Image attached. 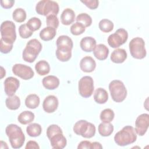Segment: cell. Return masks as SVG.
Returning a JSON list of instances; mask_svg holds the SVG:
<instances>
[{
  "label": "cell",
  "mask_w": 149,
  "mask_h": 149,
  "mask_svg": "<svg viewBox=\"0 0 149 149\" xmlns=\"http://www.w3.org/2000/svg\"><path fill=\"white\" fill-rule=\"evenodd\" d=\"M56 56L61 62H67L72 57V49L73 47L72 40L68 36H59L56 41Z\"/></svg>",
  "instance_id": "1"
},
{
  "label": "cell",
  "mask_w": 149,
  "mask_h": 149,
  "mask_svg": "<svg viewBox=\"0 0 149 149\" xmlns=\"http://www.w3.org/2000/svg\"><path fill=\"white\" fill-rule=\"evenodd\" d=\"M5 133L13 148H20L23 146L25 136L20 127L16 124H9L5 129Z\"/></svg>",
  "instance_id": "2"
},
{
  "label": "cell",
  "mask_w": 149,
  "mask_h": 149,
  "mask_svg": "<svg viewBox=\"0 0 149 149\" xmlns=\"http://www.w3.org/2000/svg\"><path fill=\"white\" fill-rule=\"evenodd\" d=\"M137 139V133L132 126H126L117 132L114 136L115 143L119 146H126L134 143Z\"/></svg>",
  "instance_id": "3"
},
{
  "label": "cell",
  "mask_w": 149,
  "mask_h": 149,
  "mask_svg": "<svg viewBox=\"0 0 149 149\" xmlns=\"http://www.w3.org/2000/svg\"><path fill=\"white\" fill-rule=\"evenodd\" d=\"M42 49V44L37 39L29 40L22 52L23 60L29 63L33 62Z\"/></svg>",
  "instance_id": "4"
},
{
  "label": "cell",
  "mask_w": 149,
  "mask_h": 149,
  "mask_svg": "<svg viewBox=\"0 0 149 149\" xmlns=\"http://www.w3.org/2000/svg\"><path fill=\"white\" fill-rule=\"evenodd\" d=\"M109 90L112 99L116 102L123 101L127 96V90L123 83L119 80H113L109 84Z\"/></svg>",
  "instance_id": "5"
},
{
  "label": "cell",
  "mask_w": 149,
  "mask_h": 149,
  "mask_svg": "<svg viewBox=\"0 0 149 149\" xmlns=\"http://www.w3.org/2000/svg\"><path fill=\"white\" fill-rule=\"evenodd\" d=\"M73 130L76 134L87 139L93 137L96 131L95 125L86 120H80L76 122Z\"/></svg>",
  "instance_id": "6"
},
{
  "label": "cell",
  "mask_w": 149,
  "mask_h": 149,
  "mask_svg": "<svg viewBox=\"0 0 149 149\" xmlns=\"http://www.w3.org/2000/svg\"><path fill=\"white\" fill-rule=\"evenodd\" d=\"M59 10L58 3L54 1L42 0L36 6V12L40 15L48 16L51 15H57Z\"/></svg>",
  "instance_id": "7"
},
{
  "label": "cell",
  "mask_w": 149,
  "mask_h": 149,
  "mask_svg": "<svg viewBox=\"0 0 149 149\" xmlns=\"http://www.w3.org/2000/svg\"><path fill=\"white\" fill-rule=\"evenodd\" d=\"M129 51L133 58L142 59L146 56L147 52L145 48V42L141 37L133 38L129 44Z\"/></svg>",
  "instance_id": "8"
},
{
  "label": "cell",
  "mask_w": 149,
  "mask_h": 149,
  "mask_svg": "<svg viewBox=\"0 0 149 149\" xmlns=\"http://www.w3.org/2000/svg\"><path fill=\"white\" fill-rule=\"evenodd\" d=\"M1 38L5 42L13 44L16 39V26L10 20L3 22L0 27Z\"/></svg>",
  "instance_id": "9"
},
{
  "label": "cell",
  "mask_w": 149,
  "mask_h": 149,
  "mask_svg": "<svg viewBox=\"0 0 149 149\" xmlns=\"http://www.w3.org/2000/svg\"><path fill=\"white\" fill-rule=\"evenodd\" d=\"M78 89L80 95L84 98H88L93 93L94 86L93 78L89 76L82 77L79 81Z\"/></svg>",
  "instance_id": "10"
},
{
  "label": "cell",
  "mask_w": 149,
  "mask_h": 149,
  "mask_svg": "<svg viewBox=\"0 0 149 149\" xmlns=\"http://www.w3.org/2000/svg\"><path fill=\"white\" fill-rule=\"evenodd\" d=\"M128 38L127 31L122 28L118 29L114 33L109 36L108 43L109 45L113 48L119 47L125 44Z\"/></svg>",
  "instance_id": "11"
},
{
  "label": "cell",
  "mask_w": 149,
  "mask_h": 149,
  "mask_svg": "<svg viewBox=\"0 0 149 149\" xmlns=\"http://www.w3.org/2000/svg\"><path fill=\"white\" fill-rule=\"evenodd\" d=\"M12 72L15 75L25 80L31 79L34 74L31 67L21 63L15 64L12 67Z\"/></svg>",
  "instance_id": "12"
},
{
  "label": "cell",
  "mask_w": 149,
  "mask_h": 149,
  "mask_svg": "<svg viewBox=\"0 0 149 149\" xmlns=\"http://www.w3.org/2000/svg\"><path fill=\"white\" fill-rule=\"evenodd\" d=\"M149 126V115L148 113H142L136 118L135 121V131L136 133L140 136H144L147 131Z\"/></svg>",
  "instance_id": "13"
},
{
  "label": "cell",
  "mask_w": 149,
  "mask_h": 149,
  "mask_svg": "<svg viewBox=\"0 0 149 149\" xmlns=\"http://www.w3.org/2000/svg\"><path fill=\"white\" fill-rule=\"evenodd\" d=\"M20 86L19 80L14 77H8L4 81V90L6 94L9 96H13L17 90Z\"/></svg>",
  "instance_id": "14"
},
{
  "label": "cell",
  "mask_w": 149,
  "mask_h": 149,
  "mask_svg": "<svg viewBox=\"0 0 149 149\" xmlns=\"http://www.w3.org/2000/svg\"><path fill=\"white\" fill-rule=\"evenodd\" d=\"M59 105V101L57 97L53 95H49L45 97L42 103L44 111L47 113H53L55 112Z\"/></svg>",
  "instance_id": "15"
},
{
  "label": "cell",
  "mask_w": 149,
  "mask_h": 149,
  "mask_svg": "<svg viewBox=\"0 0 149 149\" xmlns=\"http://www.w3.org/2000/svg\"><path fill=\"white\" fill-rule=\"evenodd\" d=\"M49 140L52 147L55 149H62L66 147L67 144L66 139L63 136V133H56L51 136Z\"/></svg>",
  "instance_id": "16"
},
{
  "label": "cell",
  "mask_w": 149,
  "mask_h": 149,
  "mask_svg": "<svg viewBox=\"0 0 149 149\" xmlns=\"http://www.w3.org/2000/svg\"><path fill=\"white\" fill-rule=\"evenodd\" d=\"M80 68L84 72L91 73L95 70L96 62L92 57L86 56L81 59L80 62Z\"/></svg>",
  "instance_id": "17"
},
{
  "label": "cell",
  "mask_w": 149,
  "mask_h": 149,
  "mask_svg": "<svg viewBox=\"0 0 149 149\" xmlns=\"http://www.w3.org/2000/svg\"><path fill=\"white\" fill-rule=\"evenodd\" d=\"M96 45V40L92 37H85L81 40L80 42L81 49L87 52L93 51Z\"/></svg>",
  "instance_id": "18"
},
{
  "label": "cell",
  "mask_w": 149,
  "mask_h": 149,
  "mask_svg": "<svg viewBox=\"0 0 149 149\" xmlns=\"http://www.w3.org/2000/svg\"><path fill=\"white\" fill-rule=\"evenodd\" d=\"M42 83L46 89L55 90L59 85V79L55 76L49 75L43 78Z\"/></svg>",
  "instance_id": "19"
},
{
  "label": "cell",
  "mask_w": 149,
  "mask_h": 149,
  "mask_svg": "<svg viewBox=\"0 0 149 149\" xmlns=\"http://www.w3.org/2000/svg\"><path fill=\"white\" fill-rule=\"evenodd\" d=\"M109 51L108 48L103 44H99L96 45L93 50L94 56L98 60L103 61L107 58Z\"/></svg>",
  "instance_id": "20"
},
{
  "label": "cell",
  "mask_w": 149,
  "mask_h": 149,
  "mask_svg": "<svg viewBox=\"0 0 149 149\" xmlns=\"http://www.w3.org/2000/svg\"><path fill=\"white\" fill-rule=\"evenodd\" d=\"M127 56V52L125 49L117 48L112 52L110 58L111 61L113 63H122L126 59Z\"/></svg>",
  "instance_id": "21"
},
{
  "label": "cell",
  "mask_w": 149,
  "mask_h": 149,
  "mask_svg": "<svg viewBox=\"0 0 149 149\" xmlns=\"http://www.w3.org/2000/svg\"><path fill=\"white\" fill-rule=\"evenodd\" d=\"M75 19V13L70 8H66L63 10L61 15V23L65 26L72 24Z\"/></svg>",
  "instance_id": "22"
},
{
  "label": "cell",
  "mask_w": 149,
  "mask_h": 149,
  "mask_svg": "<svg viewBox=\"0 0 149 149\" xmlns=\"http://www.w3.org/2000/svg\"><path fill=\"white\" fill-rule=\"evenodd\" d=\"M94 100L97 104H105L108 100V94L104 88H98L94 92Z\"/></svg>",
  "instance_id": "23"
},
{
  "label": "cell",
  "mask_w": 149,
  "mask_h": 149,
  "mask_svg": "<svg viewBox=\"0 0 149 149\" xmlns=\"http://www.w3.org/2000/svg\"><path fill=\"white\" fill-rule=\"evenodd\" d=\"M56 29L51 27H46L42 29L40 32V38L45 41L52 40L56 36Z\"/></svg>",
  "instance_id": "24"
},
{
  "label": "cell",
  "mask_w": 149,
  "mask_h": 149,
  "mask_svg": "<svg viewBox=\"0 0 149 149\" xmlns=\"http://www.w3.org/2000/svg\"><path fill=\"white\" fill-rule=\"evenodd\" d=\"M35 69L39 75L44 76L49 73L50 66L46 61L41 60L36 63Z\"/></svg>",
  "instance_id": "25"
},
{
  "label": "cell",
  "mask_w": 149,
  "mask_h": 149,
  "mask_svg": "<svg viewBox=\"0 0 149 149\" xmlns=\"http://www.w3.org/2000/svg\"><path fill=\"white\" fill-rule=\"evenodd\" d=\"M40 102V98L36 94H29L25 99V105L30 109H36L39 106Z\"/></svg>",
  "instance_id": "26"
},
{
  "label": "cell",
  "mask_w": 149,
  "mask_h": 149,
  "mask_svg": "<svg viewBox=\"0 0 149 149\" xmlns=\"http://www.w3.org/2000/svg\"><path fill=\"white\" fill-rule=\"evenodd\" d=\"M99 134L103 137L110 136L113 131V126L110 123H101L98 127Z\"/></svg>",
  "instance_id": "27"
},
{
  "label": "cell",
  "mask_w": 149,
  "mask_h": 149,
  "mask_svg": "<svg viewBox=\"0 0 149 149\" xmlns=\"http://www.w3.org/2000/svg\"><path fill=\"white\" fill-rule=\"evenodd\" d=\"M6 107L10 110H16L20 106V100L16 95L8 97L5 100Z\"/></svg>",
  "instance_id": "28"
},
{
  "label": "cell",
  "mask_w": 149,
  "mask_h": 149,
  "mask_svg": "<svg viewBox=\"0 0 149 149\" xmlns=\"http://www.w3.org/2000/svg\"><path fill=\"white\" fill-rule=\"evenodd\" d=\"M34 114L33 112L29 111H25L21 112L18 117V121L22 125H27L31 123L34 119Z\"/></svg>",
  "instance_id": "29"
},
{
  "label": "cell",
  "mask_w": 149,
  "mask_h": 149,
  "mask_svg": "<svg viewBox=\"0 0 149 149\" xmlns=\"http://www.w3.org/2000/svg\"><path fill=\"white\" fill-rule=\"evenodd\" d=\"M26 132L30 137H37L41 134L42 132V128L40 124L33 123L27 126L26 127Z\"/></svg>",
  "instance_id": "30"
},
{
  "label": "cell",
  "mask_w": 149,
  "mask_h": 149,
  "mask_svg": "<svg viewBox=\"0 0 149 149\" xmlns=\"http://www.w3.org/2000/svg\"><path fill=\"white\" fill-rule=\"evenodd\" d=\"M115 116V113L113 110L110 108L104 109L100 113V119L102 122L110 123L113 120Z\"/></svg>",
  "instance_id": "31"
},
{
  "label": "cell",
  "mask_w": 149,
  "mask_h": 149,
  "mask_svg": "<svg viewBox=\"0 0 149 149\" xmlns=\"http://www.w3.org/2000/svg\"><path fill=\"white\" fill-rule=\"evenodd\" d=\"M113 23L112 21L107 19H104L100 21L98 24L99 29L104 33H109L113 29Z\"/></svg>",
  "instance_id": "32"
},
{
  "label": "cell",
  "mask_w": 149,
  "mask_h": 149,
  "mask_svg": "<svg viewBox=\"0 0 149 149\" xmlns=\"http://www.w3.org/2000/svg\"><path fill=\"white\" fill-rule=\"evenodd\" d=\"M12 17L15 22L17 23H22L26 19V12L22 8H16L13 12Z\"/></svg>",
  "instance_id": "33"
},
{
  "label": "cell",
  "mask_w": 149,
  "mask_h": 149,
  "mask_svg": "<svg viewBox=\"0 0 149 149\" xmlns=\"http://www.w3.org/2000/svg\"><path fill=\"white\" fill-rule=\"evenodd\" d=\"M77 22L82 23L85 27H89L92 24V18L91 17L86 13H80L76 19Z\"/></svg>",
  "instance_id": "34"
},
{
  "label": "cell",
  "mask_w": 149,
  "mask_h": 149,
  "mask_svg": "<svg viewBox=\"0 0 149 149\" xmlns=\"http://www.w3.org/2000/svg\"><path fill=\"white\" fill-rule=\"evenodd\" d=\"M26 24L29 29L34 32L40 29L41 26V21L39 18L33 17L27 21Z\"/></svg>",
  "instance_id": "35"
},
{
  "label": "cell",
  "mask_w": 149,
  "mask_h": 149,
  "mask_svg": "<svg viewBox=\"0 0 149 149\" xmlns=\"http://www.w3.org/2000/svg\"><path fill=\"white\" fill-rule=\"evenodd\" d=\"M86 30L85 26L81 23L76 22L70 27V33L74 36H79L83 34Z\"/></svg>",
  "instance_id": "36"
},
{
  "label": "cell",
  "mask_w": 149,
  "mask_h": 149,
  "mask_svg": "<svg viewBox=\"0 0 149 149\" xmlns=\"http://www.w3.org/2000/svg\"><path fill=\"white\" fill-rule=\"evenodd\" d=\"M19 36L22 38L26 39L30 37L33 35V31H32L29 29V28L27 27L26 23V24H22L19 26Z\"/></svg>",
  "instance_id": "37"
},
{
  "label": "cell",
  "mask_w": 149,
  "mask_h": 149,
  "mask_svg": "<svg viewBox=\"0 0 149 149\" xmlns=\"http://www.w3.org/2000/svg\"><path fill=\"white\" fill-rule=\"evenodd\" d=\"M46 23L48 27H51L56 29L59 26V22L56 15H51L47 16Z\"/></svg>",
  "instance_id": "38"
},
{
  "label": "cell",
  "mask_w": 149,
  "mask_h": 149,
  "mask_svg": "<svg viewBox=\"0 0 149 149\" xmlns=\"http://www.w3.org/2000/svg\"><path fill=\"white\" fill-rule=\"evenodd\" d=\"M58 133H63L61 128L57 125H51L47 129V136L48 139Z\"/></svg>",
  "instance_id": "39"
},
{
  "label": "cell",
  "mask_w": 149,
  "mask_h": 149,
  "mask_svg": "<svg viewBox=\"0 0 149 149\" xmlns=\"http://www.w3.org/2000/svg\"><path fill=\"white\" fill-rule=\"evenodd\" d=\"M13 44L4 41L2 38L0 40V49L3 54H8L11 51L13 48Z\"/></svg>",
  "instance_id": "40"
},
{
  "label": "cell",
  "mask_w": 149,
  "mask_h": 149,
  "mask_svg": "<svg viewBox=\"0 0 149 149\" xmlns=\"http://www.w3.org/2000/svg\"><path fill=\"white\" fill-rule=\"evenodd\" d=\"M81 2L90 9H95L99 4V1L97 0H84Z\"/></svg>",
  "instance_id": "41"
},
{
  "label": "cell",
  "mask_w": 149,
  "mask_h": 149,
  "mask_svg": "<svg viewBox=\"0 0 149 149\" xmlns=\"http://www.w3.org/2000/svg\"><path fill=\"white\" fill-rule=\"evenodd\" d=\"M78 149H91V143L87 140H84L81 141L78 146Z\"/></svg>",
  "instance_id": "42"
},
{
  "label": "cell",
  "mask_w": 149,
  "mask_h": 149,
  "mask_svg": "<svg viewBox=\"0 0 149 149\" xmlns=\"http://www.w3.org/2000/svg\"><path fill=\"white\" fill-rule=\"evenodd\" d=\"M15 3V1L13 0H5L1 1V5L3 8L9 9L11 8Z\"/></svg>",
  "instance_id": "43"
},
{
  "label": "cell",
  "mask_w": 149,
  "mask_h": 149,
  "mask_svg": "<svg viewBox=\"0 0 149 149\" xmlns=\"http://www.w3.org/2000/svg\"><path fill=\"white\" fill-rule=\"evenodd\" d=\"M25 148L26 149H32V148L39 149L40 146H38V143L36 141L33 140H30L26 143Z\"/></svg>",
  "instance_id": "44"
},
{
  "label": "cell",
  "mask_w": 149,
  "mask_h": 149,
  "mask_svg": "<svg viewBox=\"0 0 149 149\" xmlns=\"http://www.w3.org/2000/svg\"><path fill=\"white\" fill-rule=\"evenodd\" d=\"M102 146L101 144L99 142H93L91 143V149H102Z\"/></svg>",
  "instance_id": "45"
},
{
  "label": "cell",
  "mask_w": 149,
  "mask_h": 149,
  "mask_svg": "<svg viewBox=\"0 0 149 149\" xmlns=\"http://www.w3.org/2000/svg\"><path fill=\"white\" fill-rule=\"evenodd\" d=\"M5 75H6V71L5 69L2 66H1V79H2Z\"/></svg>",
  "instance_id": "46"
}]
</instances>
